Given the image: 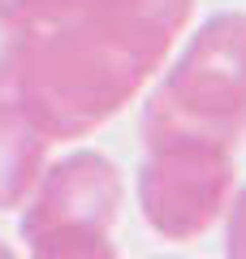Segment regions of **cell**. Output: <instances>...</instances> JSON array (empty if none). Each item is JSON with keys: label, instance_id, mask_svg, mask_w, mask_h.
<instances>
[{"label": "cell", "instance_id": "6da1fadb", "mask_svg": "<svg viewBox=\"0 0 246 259\" xmlns=\"http://www.w3.org/2000/svg\"><path fill=\"white\" fill-rule=\"evenodd\" d=\"M190 13L194 0H108L39 26L13 100L48 143L87 139L160 74Z\"/></svg>", "mask_w": 246, "mask_h": 259}, {"label": "cell", "instance_id": "7a4b0ae2", "mask_svg": "<svg viewBox=\"0 0 246 259\" xmlns=\"http://www.w3.org/2000/svg\"><path fill=\"white\" fill-rule=\"evenodd\" d=\"M143 134H194L237 147L246 134V13H216L190 35L147 95Z\"/></svg>", "mask_w": 246, "mask_h": 259}, {"label": "cell", "instance_id": "3957f363", "mask_svg": "<svg viewBox=\"0 0 246 259\" xmlns=\"http://www.w3.org/2000/svg\"><path fill=\"white\" fill-rule=\"evenodd\" d=\"M233 147L194 134H143L138 207L169 242H194L220 221L233 199Z\"/></svg>", "mask_w": 246, "mask_h": 259}, {"label": "cell", "instance_id": "277c9868", "mask_svg": "<svg viewBox=\"0 0 246 259\" xmlns=\"http://www.w3.org/2000/svg\"><path fill=\"white\" fill-rule=\"evenodd\" d=\"M48 147L52 143L26 117V108L18 100H5L0 95V212L26 207L30 190L44 177Z\"/></svg>", "mask_w": 246, "mask_h": 259}, {"label": "cell", "instance_id": "5b68a950", "mask_svg": "<svg viewBox=\"0 0 246 259\" xmlns=\"http://www.w3.org/2000/svg\"><path fill=\"white\" fill-rule=\"evenodd\" d=\"M26 259H121L112 246V225L100 221H44L22 225Z\"/></svg>", "mask_w": 246, "mask_h": 259}, {"label": "cell", "instance_id": "8992f818", "mask_svg": "<svg viewBox=\"0 0 246 259\" xmlns=\"http://www.w3.org/2000/svg\"><path fill=\"white\" fill-rule=\"evenodd\" d=\"M39 39V26L13 0H0V95L18 91V78L30 61V48Z\"/></svg>", "mask_w": 246, "mask_h": 259}, {"label": "cell", "instance_id": "52a82bcc", "mask_svg": "<svg viewBox=\"0 0 246 259\" xmlns=\"http://www.w3.org/2000/svg\"><path fill=\"white\" fill-rule=\"evenodd\" d=\"M22 13H26L35 26H56V22H69L87 9H100L108 0H13Z\"/></svg>", "mask_w": 246, "mask_h": 259}, {"label": "cell", "instance_id": "ba28073f", "mask_svg": "<svg viewBox=\"0 0 246 259\" xmlns=\"http://www.w3.org/2000/svg\"><path fill=\"white\" fill-rule=\"evenodd\" d=\"M225 259H246V186L225 207Z\"/></svg>", "mask_w": 246, "mask_h": 259}, {"label": "cell", "instance_id": "9c48e42d", "mask_svg": "<svg viewBox=\"0 0 246 259\" xmlns=\"http://www.w3.org/2000/svg\"><path fill=\"white\" fill-rule=\"evenodd\" d=\"M0 259H18V255H13V246H9V242H0Z\"/></svg>", "mask_w": 246, "mask_h": 259}]
</instances>
